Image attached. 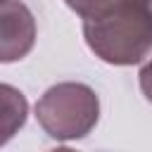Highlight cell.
Returning <instances> with one entry per match:
<instances>
[{
	"instance_id": "obj_7",
	"label": "cell",
	"mask_w": 152,
	"mask_h": 152,
	"mask_svg": "<svg viewBox=\"0 0 152 152\" xmlns=\"http://www.w3.org/2000/svg\"><path fill=\"white\" fill-rule=\"evenodd\" d=\"M133 5H138V7H142V10H147V12H152V0H131Z\"/></svg>"
},
{
	"instance_id": "obj_1",
	"label": "cell",
	"mask_w": 152,
	"mask_h": 152,
	"mask_svg": "<svg viewBox=\"0 0 152 152\" xmlns=\"http://www.w3.org/2000/svg\"><path fill=\"white\" fill-rule=\"evenodd\" d=\"M88 48L109 64H135L152 50V12L119 0L109 10L83 19Z\"/></svg>"
},
{
	"instance_id": "obj_3",
	"label": "cell",
	"mask_w": 152,
	"mask_h": 152,
	"mask_svg": "<svg viewBox=\"0 0 152 152\" xmlns=\"http://www.w3.org/2000/svg\"><path fill=\"white\" fill-rule=\"evenodd\" d=\"M36 43V19L19 0H0V62H17Z\"/></svg>"
},
{
	"instance_id": "obj_5",
	"label": "cell",
	"mask_w": 152,
	"mask_h": 152,
	"mask_svg": "<svg viewBox=\"0 0 152 152\" xmlns=\"http://www.w3.org/2000/svg\"><path fill=\"white\" fill-rule=\"evenodd\" d=\"M64 2L86 19V17H95V14L104 12V10H109V7H112L114 2H119V0H64Z\"/></svg>"
},
{
	"instance_id": "obj_4",
	"label": "cell",
	"mask_w": 152,
	"mask_h": 152,
	"mask_svg": "<svg viewBox=\"0 0 152 152\" xmlns=\"http://www.w3.org/2000/svg\"><path fill=\"white\" fill-rule=\"evenodd\" d=\"M26 112H28L26 97L17 88L0 83V145H5L24 126Z\"/></svg>"
},
{
	"instance_id": "obj_2",
	"label": "cell",
	"mask_w": 152,
	"mask_h": 152,
	"mask_svg": "<svg viewBox=\"0 0 152 152\" xmlns=\"http://www.w3.org/2000/svg\"><path fill=\"white\" fill-rule=\"evenodd\" d=\"M100 116V102L93 88L83 83H57L36 104V119L55 140H76L93 131Z\"/></svg>"
},
{
	"instance_id": "obj_6",
	"label": "cell",
	"mask_w": 152,
	"mask_h": 152,
	"mask_svg": "<svg viewBox=\"0 0 152 152\" xmlns=\"http://www.w3.org/2000/svg\"><path fill=\"white\" fill-rule=\"evenodd\" d=\"M140 88H142L145 97L152 102V59L140 69Z\"/></svg>"
}]
</instances>
